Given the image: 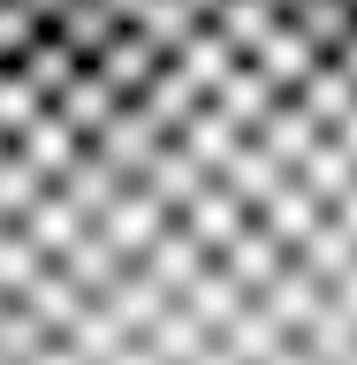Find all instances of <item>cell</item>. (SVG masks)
<instances>
[{
  "mask_svg": "<svg viewBox=\"0 0 357 365\" xmlns=\"http://www.w3.org/2000/svg\"><path fill=\"white\" fill-rule=\"evenodd\" d=\"M46 114H53V91H46V84H31L23 68H0V137L38 130Z\"/></svg>",
  "mask_w": 357,
  "mask_h": 365,
  "instance_id": "cell-3",
  "label": "cell"
},
{
  "mask_svg": "<svg viewBox=\"0 0 357 365\" xmlns=\"http://www.w3.org/2000/svg\"><path fill=\"white\" fill-rule=\"evenodd\" d=\"M46 23H53V31H61V38H68V46H76V53L91 61V53H99V46H107V38H114V31H122L130 16H122L114 0H61V8H53Z\"/></svg>",
  "mask_w": 357,
  "mask_h": 365,
  "instance_id": "cell-2",
  "label": "cell"
},
{
  "mask_svg": "<svg viewBox=\"0 0 357 365\" xmlns=\"http://www.w3.org/2000/svg\"><path fill=\"white\" fill-rule=\"evenodd\" d=\"M122 99H130V91L114 84V76H107L99 61H84V68H76V76H68L61 91H53V107H61V114H68V122H76L84 137H99V130H107Z\"/></svg>",
  "mask_w": 357,
  "mask_h": 365,
  "instance_id": "cell-1",
  "label": "cell"
},
{
  "mask_svg": "<svg viewBox=\"0 0 357 365\" xmlns=\"http://www.w3.org/2000/svg\"><path fill=\"white\" fill-rule=\"evenodd\" d=\"M274 8H296V0H274Z\"/></svg>",
  "mask_w": 357,
  "mask_h": 365,
  "instance_id": "cell-4",
  "label": "cell"
}]
</instances>
